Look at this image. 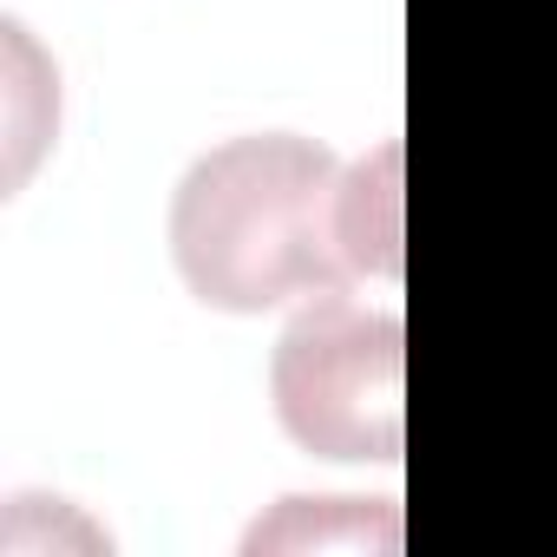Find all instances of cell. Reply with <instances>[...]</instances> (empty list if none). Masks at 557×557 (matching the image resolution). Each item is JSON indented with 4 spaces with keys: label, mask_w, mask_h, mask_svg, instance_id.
Masks as SVG:
<instances>
[{
    "label": "cell",
    "mask_w": 557,
    "mask_h": 557,
    "mask_svg": "<svg viewBox=\"0 0 557 557\" xmlns=\"http://www.w3.org/2000/svg\"><path fill=\"white\" fill-rule=\"evenodd\" d=\"M171 256L184 289L223 315H262L348 275L342 164L296 132L203 151L171 197Z\"/></svg>",
    "instance_id": "6da1fadb"
},
{
    "label": "cell",
    "mask_w": 557,
    "mask_h": 557,
    "mask_svg": "<svg viewBox=\"0 0 557 557\" xmlns=\"http://www.w3.org/2000/svg\"><path fill=\"white\" fill-rule=\"evenodd\" d=\"M283 433L315 459L394 466L407 446V322L355 296H309L269 361Z\"/></svg>",
    "instance_id": "7a4b0ae2"
},
{
    "label": "cell",
    "mask_w": 557,
    "mask_h": 557,
    "mask_svg": "<svg viewBox=\"0 0 557 557\" xmlns=\"http://www.w3.org/2000/svg\"><path fill=\"white\" fill-rule=\"evenodd\" d=\"M400 518L394 498H283L275 518H262L243 550H394Z\"/></svg>",
    "instance_id": "3957f363"
},
{
    "label": "cell",
    "mask_w": 557,
    "mask_h": 557,
    "mask_svg": "<svg viewBox=\"0 0 557 557\" xmlns=\"http://www.w3.org/2000/svg\"><path fill=\"white\" fill-rule=\"evenodd\" d=\"M342 256L348 275H400V145H381L342 177Z\"/></svg>",
    "instance_id": "277c9868"
}]
</instances>
